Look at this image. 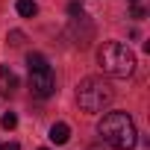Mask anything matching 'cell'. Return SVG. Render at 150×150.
Returning <instances> with one entry per match:
<instances>
[{
  "label": "cell",
  "mask_w": 150,
  "mask_h": 150,
  "mask_svg": "<svg viewBox=\"0 0 150 150\" xmlns=\"http://www.w3.org/2000/svg\"><path fill=\"white\" fill-rule=\"evenodd\" d=\"M68 138H71V127L68 124H53L50 127V141L53 144H65Z\"/></svg>",
  "instance_id": "5b68a950"
},
{
  "label": "cell",
  "mask_w": 150,
  "mask_h": 150,
  "mask_svg": "<svg viewBox=\"0 0 150 150\" xmlns=\"http://www.w3.org/2000/svg\"><path fill=\"white\" fill-rule=\"evenodd\" d=\"M0 77L6 80V86H9V88H15V86H18V77L12 74V68H9V65H3V68H0Z\"/></svg>",
  "instance_id": "ba28073f"
},
{
  "label": "cell",
  "mask_w": 150,
  "mask_h": 150,
  "mask_svg": "<svg viewBox=\"0 0 150 150\" xmlns=\"http://www.w3.org/2000/svg\"><path fill=\"white\" fill-rule=\"evenodd\" d=\"M21 41H24V33L21 30H12L9 33V44H21Z\"/></svg>",
  "instance_id": "8fae6325"
},
{
  "label": "cell",
  "mask_w": 150,
  "mask_h": 150,
  "mask_svg": "<svg viewBox=\"0 0 150 150\" xmlns=\"http://www.w3.org/2000/svg\"><path fill=\"white\" fill-rule=\"evenodd\" d=\"M132 3H135V0H132Z\"/></svg>",
  "instance_id": "5bb4252c"
},
{
  "label": "cell",
  "mask_w": 150,
  "mask_h": 150,
  "mask_svg": "<svg viewBox=\"0 0 150 150\" xmlns=\"http://www.w3.org/2000/svg\"><path fill=\"white\" fill-rule=\"evenodd\" d=\"M68 12H71L74 18H80V15H83L86 9H83V3H77V0H74V3H68Z\"/></svg>",
  "instance_id": "30bf717a"
},
{
  "label": "cell",
  "mask_w": 150,
  "mask_h": 150,
  "mask_svg": "<svg viewBox=\"0 0 150 150\" xmlns=\"http://www.w3.org/2000/svg\"><path fill=\"white\" fill-rule=\"evenodd\" d=\"M0 150H18V144H15V141H9V144H0Z\"/></svg>",
  "instance_id": "7c38bea8"
},
{
  "label": "cell",
  "mask_w": 150,
  "mask_h": 150,
  "mask_svg": "<svg viewBox=\"0 0 150 150\" xmlns=\"http://www.w3.org/2000/svg\"><path fill=\"white\" fill-rule=\"evenodd\" d=\"M0 124H3V129H15L18 127V115L15 112H6L3 118H0Z\"/></svg>",
  "instance_id": "9c48e42d"
},
{
  "label": "cell",
  "mask_w": 150,
  "mask_h": 150,
  "mask_svg": "<svg viewBox=\"0 0 150 150\" xmlns=\"http://www.w3.org/2000/svg\"><path fill=\"white\" fill-rule=\"evenodd\" d=\"M97 132L115 150H132L135 141H138L135 124H132V118L127 112H109V115H103L100 124H97Z\"/></svg>",
  "instance_id": "6da1fadb"
},
{
  "label": "cell",
  "mask_w": 150,
  "mask_h": 150,
  "mask_svg": "<svg viewBox=\"0 0 150 150\" xmlns=\"http://www.w3.org/2000/svg\"><path fill=\"white\" fill-rule=\"evenodd\" d=\"M97 62H100V68L109 77H121V80L135 71V53L127 44H121V41H106L97 50Z\"/></svg>",
  "instance_id": "7a4b0ae2"
},
{
  "label": "cell",
  "mask_w": 150,
  "mask_h": 150,
  "mask_svg": "<svg viewBox=\"0 0 150 150\" xmlns=\"http://www.w3.org/2000/svg\"><path fill=\"white\" fill-rule=\"evenodd\" d=\"M77 103L83 112H103L112 103V88L100 77H86L77 86Z\"/></svg>",
  "instance_id": "3957f363"
},
{
  "label": "cell",
  "mask_w": 150,
  "mask_h": 150,
  "mask_svg": "<svg viewBox=\"0 0 150 150\" xmlns=\"http://www.w3.org/2000/svg\"><path fill=\"white\" fill-rule=\"evenodd\" d=\"M27 65H30V71H35V68H44L47 59H44L41 53H30V56H27Z\"/></svg>",
  "instance_id": "52a82bcc"
},
{
  "label": "cell",
  "mask_w": 150,
  "mask_h": 150,
  "mask_svg": "<svg viewBox=\"0 0 150 150\" xmlns=\"http://www.w3.org/2000/svg\"><path fill=\"white\" fill-rule=\"evenodd\" d=\"M30 91H33L35 97H50V94L56 91V74L50 71V65L30 71Z\"/></svg>",
  "instance_id": "277c9868"
},
{
  "label": "cell",
  "mask_w": 150,
  "mask_h": 150,
  "mask_svg": "<svg viewBox=\"0 0 150 150\" xmlns=\"http://www.w3.org/2000/svg\"><path fill=\"white\" fill-rule=\"evenodd\" d=\"M15 9H18V15H21V18H35V12H38V6L33 3V0H18Z\"/></svg>",
  "instance_id": "8992f818"
},
{
  "label": "cell",
  "mask_w": 150,
  "mask_h": 150,
  "mask_svg": "<svg viewBox=\"0 0 150 150\" xmlns=\"http://www.w3.org/2000/svg\"><path fill=\"white\" fill-rule=\"evenodd\" d=\"M41 150H47V147H41Z\"/></svg>",
  "instance_id": "4fadbf2b"
}]
</instances>
